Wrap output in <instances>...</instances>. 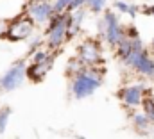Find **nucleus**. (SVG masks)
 Segmentation results:
<instances>
[{
    "instance_id": "obj_17",
    "label": "nucleus",
    "mask_w": 154,
    "mask_h": 139,
    "mask_svg": "<svg viewBox=\"0 0 154 139\" xmlns=\"http://www.w3.org/2000/svg\"><path fill=\"white\" fill-rule=\"evenodd\" d=\"M48 57H50V54L47 50H36L32 54V64H43Z\"/></svg>"
},
{
    "instance_id": "obj_8",
    "label": "nucleus",
    "mask_w": 154,
    "mask_h": 139,
    "mask_svg": "<svg viewBox=\"0 0 154 139\" xmlns=\"http://www.w3.org/2000/svg\"><path fill=\"white\" fill-rule=\"evenodd\" d=\"M86 68H93L102 63V50L97 41L88 39L79 46V57H77Z\"/></svg>"
},
{
    "instance_id": "obj_11",
    "label": "nucleus",
    "mask_w": 154,
    "mask_h": 139,
    "mask_svg": "<svg viewBox=\"0 0 154 139\" xmlns=\"http://www.w3.org/2000/svg\"><path fill=\"white\" fill-rule=\"evenodd\" d=\"M133 125H134V129L138 132H147L149 127H151V121H149V118L143 112H138V114L133 116Z\"/></svg>"
},
{
    "instance_id": "obj_12",
    "label": "nucleus",
    "mask_w": 154,
    "mask_h": 139,
    "mask_svg": "<svg viewBox=\"0 0 154 139\" xmlns=\"http://www.w3.org/2000/svg\"><path fill=\"white\" fill-rule=\"evenodd\" d=\"M131 54V39H122L118 45H116V55L120 57V61L124 63Z\"/></svg>"
},
{
    "instance_id": "obj_3",
    "label": "nucleus",
    "mask_w": 154,
    "mask_h": 139,
    "mask_svg": "<svg viewBox=\"0 0 154 139\" xmlns=\"http://www.w3.org/2000/svg\"><path fill=\"white\" fill-rule=\"evenodd\" d=\"M100 23L104 25L102 27V34L106 37L108 45L116 46L122 39H125V31L120 25V20H118V16H116L113 11H106L104 16L100 18Z\"/></svg>"
},
{
    "instance_id": "obj_23",
    "label": "nucleus",
    "mask_w": 154,
    "mask_h": 139,
    "mask_svg": "<svg viewBox=\"0 0 154 139\" xmlns=\"http://www.w3.org/2000/svg\"><path fill=\"white\" fill-rule=\"evenodd\" d=\"M5 29H7V23H5V20H4V18H0V37H4Z\"/></svg>"
},
{
    "instance_id": "obj_15",
    "label": "nucleus",
    "mask_w": 154,
    "mask_h": 139,
    "mask_svg": "<svg viewBox=\"0 0 154 139\" xmlns=\"http://www.w3.org/2000/svg\"><path fill=\"white\" fill-rule=\"evenodd\" d=\"M86 5H88V9L91 11V13H102L104 9H106V0H88L86 2Z\"/></svg>"
},
{
    "instance_id": "obj_14",
    "label": "nucleus",
    "mask_w": 154,
    "mask_h": 139,
    "mask_svg": "<svg viewBox=\"0 0 154 139\" xmlns=\"http://www.w3.org/2000/svg\"><path fill=\"white\" fill-rule=\"evenodd\" d=\"M142 105H143V114L149 118L151 123H154V100L145 98V100H142Z\"/></svg>"
},
{
    "instance_id": "obj_18",
    "label": "nucleus",
    "mask_w": 154,
    "mask_h": 139,
    "mask_svg": "<svg viewBox=\"0 0 154 139\" xmlns=\"http://www.w3.org/2000/svg\"><path fill=\"white\" fill-rule=\"evenodd\" d=\"M9 116H11V109H9V107H5V109L0 111V132H5V127H7Z\"/></svg>"
},
{
    "instance_id": "obj_7",
    "label": "nucleus",
    "mask_w": 154,
    "mask_h": 139,
    "mask_svg": "<svg viewBox=\"0 0 154 139\" xmlns=\"http://www.w3.org/2000/svg\"><path fill=\"white\" fill-rule=\"evenodd\" d=\"M54 16V9H52V2H39V0H29L27 4V18L34 23L41 25L47 23L50 18Z\"/></svg>"
},
{
    "instance_id": "obj_26",
    "label": "nucleus",
    "mask_w": 154,
    "mask_h": 139,
    "mask_svg": "<svg viewBox=\"0 0 154 139\" xmlns=\"http://www.w3.org/2000/svg\"><path fill=\"white\" fill-rule=\"evenodd\" d=\"M152 48H154V41H152Z\"/></svg>"
},
{
    "instance_id": "obj_19",
    "label": "nucleus",
    "mask_w": 154,
    "mask_h": 139,
    "mask_svg": "<svg viewBox=\"0 0 154 139\" xmlns=\"http://www.w3.org/2000/svg\"><path fill=\"white\" fill-rule=\"evenodd\" d=\"M86 2H88V0H72L70 5H68V9H66V14L74 13V11H77V9H82V7L86 5Z\"/></svg>"
},
{
    "instance_id": "obj_2",
    "label": "nucleus",
    "mask_w": 154,
    "mask_h": 139,
    "mask_svg": "<svg viewBox=\"0 0 154 139\" xmlns=\"http://www.w3.org/2000/svg\"><path fill=\"white\" fill-rule=\"evenodd\" d=\"M66 20H68V14L66 13H61V14H54L50 20H48V25H47V46L48 50H59V46H63V43L66 41Z\"/></svg>"
},
{
    "instance_id": "obj_21",
    "label": "nucleus",
    "mask_w": 154,
    "mask_h": 139,
    "mask_svg": "<svg viewBox=\"0 0 154 139\" xmlns=\"http://www.w3.org/2000/svg\"><path fill=\"white\" fill-rule=\"evenodd\" d=\"M138 11H140V7H138V5H134V4H129V9H127V14H129V16L136 18Z\"/></svg>"
},
{
    "instance_id": "obj_16",
    "label": "nucleus",
    "mask_w": 154,
    "mask_h": 139,
    "mask_svg": "<svg viewBox=\"0 0 154 139\" xmlns=\"http://www.w3.org/2000/svg\"><path fill=\"white\" fill-rule=\"evenodd\" d=\"M72 0H54L52 2V9H54V14H61V13H66L68 5H70Z\"/></svg>"
},
{
    "instance_id": "obj_1",
    "label": "nucleus",
    "mask_w": 154,
    "mask_h": 139,
    "mask_svg": "<svg viewBox=\"0 0 154 139\" xmlns=\"http://www.w3.org/2000/svg\"><path fill=\"white\" fill-rule=\"evenodd\" d=\"M100 84H102V70H99L97 66L86 68L72 78V84H70L72 96L77 100L88 98L100 87Z\"/></svg>"
},
{
    "instance_id": "obj_22",
    "label": "nucleus",
    "mask_w": 154,
    "mask_h": 139,
    "mask_svg": "<svg viewBox=\"0 0 154 139\" xmlns=\"http://www.w3.org/2000/svg\"><path fill=\"white\" fill-rule=\"evenodd\" d=\"M140 9H142V13H143V14H147L149 18L154 16V5H143V7H140Z\"/></svg>"
},
{
    "instance_id": "obj_4",
    "label": "nucleus",
    "mask_w": 154,
    "mask_h": 139,
    "mask_svg": "<svg viewBox=\"0 0 154 139\" xmlns=\"http://www.w3.org/2000/svg\"><path fill=\"white\" fill-rule=\"evenodd\" d=\"M25 61H14L9 70L0 77V89L2 91H13L18 86H22V82L25 80Z\"/></svg>"
},
{
    "instance_id": "obj_10",
    "label": "nucleus",
    "mask_w": 154,
    "mask_h": 139,
    "mask_svg": "<svg viewBox=\"0 0 154 139\" xmlns=\"http://www.w3.org/2000/svg\"><path fill=\"white\" fill-rule=\"evenodd\" d=\"M54 57H56V52H54L43 64H31V66H27V68H25V77L31 78V80H34V82H41V80L45 78V75H47V71L52 68Z\"/></svg>"
},
{
    "instance_id": "obj_24",
    "label": "nucleus",
    "mask_w": 154,
    "mask_h": 139,
    "mask_svg": "<svg viewBox=\"0 0 154 139\" xmlns=\"http://www.w3.org/2000/svg\"><path fill=\"white\" fill-rule=\"evenodd\" d=\"M39 2H54V0H39Z\"/></svg>"
},
{
    "instance_id": "obj_5",
    "label": "nucleus",
    "mask_w": 154,
    "mask_h": 139,
    "mask_svg": "<svg viewBox=\"0 0 154 139\" xmlns=\"http://www.w3.org/2000/svg\"><path fill=\"white\" fill-rule=\"evenodd\" d=\"M124 64L145 77H154V59L149 55L147 48L142 52H131L129 57L124 61Z\"/></svg>"
},
{
    "instance_id": "obj_25",
    "label": "nucleus",
    "mask_w": 154,
    "mask_h": 139,
    "mask_svg": "<svg viewBox=\"0 0 154 139\" xmlns=\"http://www.w3.org/2000/svg\"><path fill=\"white\" fill-rule=\"evenodd\" d=\"M77 139H86V138H82V136H77Z\"/></svg>"
},
{
    "instance_id": "obj_9",
    "label": "nucleus",
    "mask_w": 154,
    "mask_h": 139,
    "mask_svg": "<svg viewBox=\"0 0 154 139\" xmlns=\"http://www.w3.org/2000/svg\"><path fill=\"white\" fill-rule=\"evenodd\" d=\"M143 93H145V86H143V84H133V86L122 87V89L118 91V98L124 102L125 107L134 109V107L142 105Z\"/></svg>"
},
{
    "instance_id": "obj_20",
    "label": "nucleus",
    "mask_w": 154,
    "mask_h": 139,
    "mask_svg": "<svg viewBox=\"0 0 154 139\" xmlns=\"http://www.w3.org/2000/svg\"><path fill=\"white\" fill-rule=\"evenodd\" d=\"M113 7H115V11H118L120 14H127L129 4H127V2H124V0H116L115 4H113Z\"/></svg>"
},
{
    "instance_id": "obj_6",
    "label": "nucleus",
    "mask_w": 154,
    "mask_h": 139,
    "mask_svg": "<svg viewBox=\"0 0 154 139\" xmlns=\"http://www.w3.org/2000/svg\"><path fill=\"white\" fill-rule=\"evenodd\" d=\"M34 32V23L27 18V16H18L16 20H13L7 29H5V34H4V39H9V41H22L25 37Z\"/></svg>"
},
{
    "instance_id": "obj_13",
    "label": "nucleus",
    "mask_w": 154,
    "mask_h": 139,
    "mask_svg": "<svg viewBox=\"0 0 154 139\" xmlns=\"http://www.w3.org/2000/svg\"><path fill=\"white\" fill-rule=\"evenodd\" d=\"M84 70H86V66H84L77 57L70 59V61H68V64H66V73H68L70 77H75L77 73H81V71H84Z\"/></svg>"
}]
</instances>
